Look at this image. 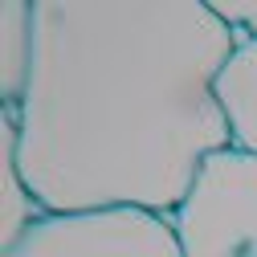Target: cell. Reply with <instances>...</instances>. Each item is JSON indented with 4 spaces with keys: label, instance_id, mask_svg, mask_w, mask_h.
Wrapping results in <instances>:
<instances>
[{
    "label": "cell",
    "instance_id": "2",
    "mask_svg": "<svg viewBox=\"0 0 257 257\" xmlns=\"http://www.w3.org/2000/svg\"><path fill=\"white\" fill-rule=\"evenodd\" d=\"M168 220L184 257H257V155L212 151Z\"/></svg>",
    "mask_w": 257,
    "mask_h": 257
},
{
    "label": "cell",
    "instance_id": "4",
    "mask_svg": "<svg viewBox=\"0 0 257 257\" xmlns=\"http://www.w3.org/2000/svg\"><path fill=\"white\" fill-rule=\"evenodd\" d=\"M216 98L229 118L233 147L257 155V37L233 49L229 66L216 78Z\"/></svg>",
    "mask_w": 257,
    "mask_h": 257
},
{
    "label": "cell",
    "instance_id": "1",
    "mask_svg": "<svg viewBox=\"0 0 257 257\" xmlns=\"http://www.w3.org/2000/svg\"><path fill=\"white\" fill-rule=\"evenodd\" d=\"M237 41L208 0H33L17 172L45 212L172 216L233 147L216 78Z\"/></svg>",
    "mask_w": 257,
    "mask_h": 257
},
{
    "label": "cell",
    "instance_id": "6",
    "mask_svg": "<svg viewBox=\"0 0 257 257\" xmlns=\"http://www.w3.org/2000/svg\"><path fill=\"white\" fill-rule=\"evenodd\" d=\"M212 13L233 29L237 45L257 37V0H220V5H212Z\"/></svg>",
    "mask_w": 257,
    "mask_h": 257
},
{
    "label": "cell",
    "instance_id": "3",
    "mask_svg": "<svg viewBox=\"0 0 257 257\" xmlns=\"http://www.w3.org/2000/svg\"><path fill=\"white\" fill-rule=\"evenodd\" d=\"M5 257H184L168 216L143 208L49 212L5 249Z\"/></svg>",
    "mask_w": 257,
    "mask_h": 257
},
{
    "label": "cell",
    "instance_id": "5",
    "mask_svg": "<svg viewBox=\"0 0 257 257\" xmlns=\"http://www.w3.org/2000/svg\"><path fill=\"white\" fill-rule=\"evenodd\" d=\"M0 94L5 106L25 98L29 66H33V0H5L0 5Z\"/></svg>",
    "mask_w": 257,
    "mask_h": 257
}]
</instances>
